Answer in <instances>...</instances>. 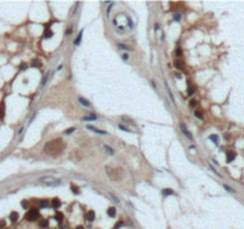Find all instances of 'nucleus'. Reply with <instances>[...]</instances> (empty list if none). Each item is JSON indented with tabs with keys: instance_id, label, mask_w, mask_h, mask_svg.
Segmentation results:
<instances>
[{
	"instance_id": "1",
	"label": "nucleus",
	"mask_w": 244,
	"mask_h": 229,
	"mask_svg": "<svg viewBox=\"0 0 244 229\" xmlns=\"http://www.w3.org/2000/svg\"><path fill=\"white\" fill-rule=\"evenodd\" d=\"M64 147H66V144L60 138H57V140L48 142L44 147V150L50 155H55V154H60V153L64 149Z\"/></svg>"
},
{
	"instance_id": "2",
	"label": "nucleus",
	"mask_w": 244,
	"mask_h": 229,
	"mask_svg": "<svg viewBox=\"0 0 244 229\" xmlns=\"http://www.w3.org/2000/svg\"><path fill=\"white\" fill-rule=\"evenodd\" d=\"M39 181H42L45 186H58L61 184V180L55 179L52 177H43L39 179Z\"/></svg>"
},
{
	"instance_id": "3",
	"label": "nucleus",
	"mask_w": 244,
	"mask_h": 229,
	"mask_svg": "<svg viewBox=\"0 0 244 229\" xmlns=\"http://www.w3.org/2000/svg\"><path fill=\"white\" fill-rule=\"evenodd\" d=\"M38 216H39V211H38V209H36V208H32V209H30L26 214H25V219H28V221H36V218H38Z\"/></svg>"
},
{
	"instance_id": "4",
	"label": "nucleus",
	"mask_w": 244,
	"mask_h": 229,
	"mask_svg": "<svg viewBox=\"0 0 244 229\" xmlns=\"http://www.w3.org/2000/svg\"><path fill=\"white\" fill-rule=\"evenodd\" d=\"M236 159V153L235 151H227L226 153V161L227 162H232Z\"/></svg>"
},
{
	"instance_id": "5",
	"label": "nucleus",
	"mask_w": 244,
	"mask_h": 229,
	"mask_svg": "<svg viewBox=\"0 0 244 229\" xmlns=\"http://www.w3.org/2000/svg\"><path fill=\"white\" fill-rule=\"evenodd\" d=\"M180 129H181V131H182V132L185 134V136H186V137H188L189 140H193V136L191 135V132H189V131H188V130L186 129V127H185L183 124H180Z\"/></svg>"
},
{
	"instance_id": "6",
	"label": "nucleus",
	"mask_w": 244,
	"mask_h": 229,
	"mask_svg": "<svg viewBox=\"0 0 244 229\" xmlns=\"http://www.w3.org/2000/svg\"><path fill=\"white\" fill-rule=\"evenodd\" d=\"M87 129H89V130H92V131H94V132H97V134H99V135H105V134H107L106 131L100 130V129H98V128H95V127H92V125H87Z\"/></svg>"
},
{
	"instance_id": "7",
	"label": "nucleus",
	"mask_w": 244,
	"mask_h": 229,
	"mask_svg": "<svg viewBox=\"0 0 244 229\" xmlns=\"http://www.w3.org/2000/svg\"><path fill=\"white\" fill-rule=\"evenodd\" d=\"M94 218H95V212H94L93 210H89V211L86 214V219H87L88 222H92V221H94Z\"/></svg>"
},
{
	"instance_id": "8",
	"label": "nucleus",
	"mask_w": 244,
	"mask_h": 229,
	"mask_svg": "<svg viewBox=\"0 0 244 229\" xmlns=\"http://www.w3.org/2000/svg\"><path fill=\"white\" fill-rule=\"evenodd\" d=\"M18 218H19V215H18V212H17V211H12V212L10 214V219H11V222H12V223L17 222V221H18Z\"/></svg>"
},
{
	"instance_id": "9",
	"label": "nucleus",
	"mask_w": 244,
	"mask_h": 229,
	"mask_svg": "<svg viewBox=\"0 0 244 229\" xmlns=\"http://www.w3.org/2000/svg\"><path fill=\"white\" fill-rule=\"evenodd\" d=\"M4 117H5V103L1 102L0 103V119L3 121Z\"/></svg>"
},
{
	"instance_id": "10",
	"label": "nucleus",
	"mask_w": 244,
	"mask_h": 229,
	"mask_svg": "<svg viewBox=\"0 0 244 229\" xmlns=\"http://www.w3.org/2000/svg\"><path fill=\"white\" fill-rule=\"evenodd\" d=\"M51 205H52L54 209H58V208L61 206V200H60L58 198H54V199L51 200Z\"/></svg>"
},
{
	"instance_id": "11",
	"label": "nucleus",
	"mask_w": 244,
	"mask_h": 229,
	"mask_svg": "<svg viewBox=\"0 0 244 229\" xmlns=\"http://www.w3.org/2000/svg\"><path fill=\"white\" fill-rule=\"evenodd\" d=\"M98 118V116L95 115V113H91L89 116H85V117H82V121H95Z\"/></svg>"
},
{
	"instance_id": "12",
	"label": "nucleus",
	"mask_w": 244,
	"mask_h": 229,
	"mask_svg": "<svg viewBox=\"0 0 244 229\" xmlns=\"http://www.w3.org/2000/svg\"><path fill=\"white\" fill-rule=\"evenodd\" d=\"M79 102H80V104H82L85 107H89V106H91L89 102H88V100H86V99H85V98H82V97H79Z\"/></svg>"
},
{
	"instance_id": "13",
	"label": "nucleus",
	"mask_w": 244,
	"mask_h": 229,
	"mask_svg": "<svg viewBox=\"0 0 244 229\" xmlns=\"http://www.w3.org/2000/svg\"><path fill=\"white\" fill-rule=\"evenodd\" d=\"M116 208L114 206H110L108 209H107V215L110 216V217H114L116 216Z\"/></svg>"
},
{
	"instance_id": "14",
	"label": "nucleus",
	"mask_w": 244,
	"mask_h": 229,
	"mask_svg": "<svg viewBox=\"0 0 244 229\" xmlns=\"http://www.w3.org/2000/svg\"><path fill=\"white\" fill-rule=\"evenodd\" d=\"M50 25V24H49ZM49 25L44 29V38H49V37H51L52 36V32L50 31V29H49Z\"/></svg>"
},
{
	"instance_id": "15",
	"label": "nucleus",
	"mask_w": 244,
	"mask_h": 229,
	"mask_svg": "<svg viewBox=\"0 0 244 229\" xmlns=\"http://www.w3.org/2000/svg\"><path fill=\"white\" fill-rule=\"evenodd\" d=\"M174 66H175V68H178V69H183V63H182L181 60H175V61H174Z\"/></svg>"
},
{
	"instance_id": "16",
	"label": "nucleus",
	"mask_w": 244,
	"mask_h": 229,
	"mask_svg": "<svg viewBox=\"0 0 244 229\" xmlns=\"http://www.w3.org/2000/svg\"><path fill=\"white\" fill-rule=\"evenodd\" d=\"M39 227L41 228H48L49 227V219H41L39 221Z\"/></svg>"
},
{
	"instance_id": "17",
	"label": "nucleus",
	"mask_w": 244,
	"mask_h": 229,
	"mask_svg": "<svg viewBox=\"0 0 244 229\" xmlns=\"http://www.w3.org/2000/svg\"><path fill=\"white\" fill-rule=\"evenodd\" d=\"M173 193H174V191L172 189H163L162 190V195L163 196H168V195H173Z\"/></svg>"
},
{
	"instance_id": "18",
	"label": "nucleus",
	"mask_w": 244,
	"mask_h": 229,
	"mask_svg": "<svg viewBox=\"0 0 244 229\" xmlns=\"http://www.w3.org/2000/svg\"><path fill=\"white\" fill-rule=\"evenodd\" d=\"M81 37H82V30H81V31L79 32V35H77L76 39L74 41V44H75V45H77V44L80 43V41H81Z\"/></svg>"
},
{
	"instance_id": "19",
	"label": "nucleus",
	"mask_w": 244,
	"mask_h": 229,
	"mask_svg": "<svg viewBox=\"0 0 244 229\" xmlns=\"http://www.w3.org/2000/svg\"><path fill=\"white\" fill-rule=\"evenodd\" d=\"M31 66L32 67H41V61L38 60V58H36V60H32V62H31Z\"/></svg>"
},
{
	"instance_id": "20",
	"label": "nucleus",
	"mask_w": 244,
	"mask_h": 229,
	"mask_svg": "<svg viewBox=\"0 0 244 229\" xmlns=\"http://www.w3.org/2000/svg\"><path fill=\"white\" fill-rule=\"evenodd\" d=\"M39 206H41V208H47V206H49V202H48L47 199H42V200L39 202Z\"/></svg>"
},
{
	"instance_id": "21",
	"label": "nucleus",
	"mask_w": 244,
	"mask_h": 229,
	"mask_svg": "<svg viewBox=\"0 0 244 229\" xmlns=\"http://www.w3.org/2000/svg\"><path fill=\"white\" fill-rule=\"evenodd\" d=\"M104 149L107 151V154H110V155H113L114 154V151H113V149L112 148H110L108 146H104Z\"/></svg>"
},
{
	"instance_id": "22",
	"label": "nucleus",
	"mask_w": 244,
	"mask_h": 229,
	"mask_svg": "<svg viewBox=\"0 0 244 229\" xmlns=\"http://www.w3.org/2000/svg\"><path fill=\"white\" fill-rule=\"evenodd\" d=\"M49 74H50V73H47V74H45V75L43 76V79H42V83H41V85H42V86H44V85H45V83L48 81V78H49Z\"/></svg>"
},
{
	"instance_id": "23",
	"label": "nucleus",
	"mask_w": 244,
	"mask_h": 229,
	"mask_svg": "<svg viewBox=\"0 0 244 229\" xmlns=\"http://www.w3.org/2000/svg\"><path fill=\"white\" fill-rule=\"evenodd\" d=\"M223 186H224V189H225L227 192H231V193H235V192H236V191H235V189L230 187V186H229V185H226V184H224Z\"/></svg>"
},
{
	"instance_id": "24",
	"label": "nucleus",
	"mask_w": 244,
	"mask_h": 229,
	"mask_svg": "<svg viewBox=\"0 0 244 229\" xmlns=\"http://www.w3.org/2000/svg\"><path fill=\"white\" fill-rule=\"evenodd\" d=\"M55 218L58 221V222H62V219H63V215L61 214V212H56V215H55Z\"/></svg>"
},
{
	"instance_id": "25",
	"label": "nucleus",
	"mask_w": 244,
	"mask_h": 229,
	"mask_svg": "<svg viewBox=\"0 0 244 229\" xmlns=\"http://www.w3.org/2000/svg\"><path fill=\"white\" fill-rule=\"evenodd\" d=\"M194 115H195V117H197V118H199V119H202V118H204V116H202V112H201V111H198V110H197V111L194 112Z\"/></svg>"
},
{
	"instance_id": "26",
	"label": "nucleus",
	"mask_w": 244,
	"mask_h": 229,
	"mask_svg": "<svg viewBox=\"0 0 244 229\" xmlns=\"http://www.w3.org/2000/svg\"><path fill=\"white\" fill-rule=\"evenodd\" d=\"M208 138H210L211 141H213L216 144H218V136H217V135H211Z\"/></svg>"
},
{
	"instance_id": "27",
	"label": "nucleus",
	"mask_w": 244,
	"mask_h": 229,
	"mask_svg": "<svg viewBox=\"0 0 244 229\" xmlns=\"http://www.w3.org/2000/svg\"><path fill=\"white\" fill-rule=\"evenodd\" d=\"M71 192H73V193H75V195H79V193H80L79 187H77V186H75V185H71Z\"/></svg>"
},
{
	"instance_id": "28",
	"label": "nucleus",
	"mask_w": 244,
	"mask_h": 229,
	"mask_svg": "<svg viewBox=\"0 0 244 229\" xmlns=\"http://www.w3.org/2000/svg\"><path fill=\"white\" fill-rule=\"evenodd\" d=\"M122 225H123V221H118V222L113 225V228H112V229H119Z\"/></svg>"
},
{
	"instance_id": "29",
	"label": "nucleus",
	"mask_w": 244,
	"mask_h": 229,
	"mask_svg": "<svg viewBox=\"0 0 244 229\" xmlns=\"http://www.w3.org/2000/svg\"><path fill=\"white\" fill-rule=\"evenodd\" d=\"M175 55H176L178 57L182 56V50H181V48H176V50H175Z\"/></svg>"
},
{
	"instance_id": "30",
	"label": "nucleus",
	"mask_w": 244,
	"mask_h": 229,
	"mask_svg": "<svg viewBox=\"0 0 244 229\" xmlns=\"http://www.w3.org/2000/svg\"><path fill=\"white\" fill-rule=\"evenodd\" d=\"M74 131H75V128H69V129L64 130V134H66V135H70V134L74 132Z\"/></svg>"
},
{
	"instance_id": "31",
	"label": "nucleus",
	"mask_w": 244,
	"mask_h": 229,
	"mask_svg": "<svg viewBox=\"0 0 244 229\" xmlns=\"http://www.w3.org/2000/svg\"><path fill=\"white\" fill-rule=\"evenodd\" d=\"M118 127H119V129H120V130H124V131H126V132H130V131H131L130 129H127V128H126V127H124L123 124H119Z\"/></svg>"
},
{
	"instance_id": "32",
	"label": "nucleus",
	"mask_w": 244,
	"mask_h": 229,
	"mask_svg": "<svg viewBox=\"0 0 244 229\" xmlns=\"http://www.w3.org/2000/svg\"><path fill=\"white\" fill-rule=\"evenodd\" d=\"M187 93H188V96L193 94V93H194V88H193L192 86H188V88H187Z\"/></svg>"
},
{
	"instance_id": "33",
	"label": "nucleus",
	"mask_w": 244,
	"mask_h": 229,
	"mask_svg": "<svg viewBox=\"0 0 244 229\" xmlns=\"http://www.w3.org/2000/svg\"><path fill=\"white\" fill-rule=\"evenodd\" d=\"M22 206H23L24 209H26V208L29 206V202H28L26 199H24V200H22Z\"/></svg>"
},
{
	"instance_id": "34",
	"label": "nucleus",
	"mask_w": 244,
	"mask_h": 229,
	"mask_svg": "<svg viewBox=\"0 0 244 229\" xmlns=\"http://www.w3.org/2000/svg\"><path fill=\"white\" fill-rule=\"evenodd\" d=\"M118 47H119V49H123V50H130V48L129 47H126V45H124V44H118Z\"/></svg>"
},
{
	"instance_id": "35",
	"label": "nucleus",
	"mask_w": 244,
	"mask_h": 229,
	"mask_svg": "<svg viewBox=\"0 0 244 229\" xmlns=\"http://www.w3.org/2000/svg\"><path fill=\"white\" fill-rule=\"evenodd\" d=\"M189 105H191L192 107H195V106H197V100H195V99H192V100L189 102Z\"/></svg>"
},
{
	"instance_id": "36",
	"label": "nucleus",
	"mask_w": 244,
	"mask_h": 229,
	"mask_svg": "<svg viewBox=\"0 0 244 229\" xmlns=\"http://www.w3.org/2000/svg\"><path fill=\"white\" fill-rule=\"evenodd\" d=\"M5 225H6V222L4 219H1V221H0V229H3Z\"/></svg>"
},
{
	"instance_id": "37",
	"label": "nucleus",
	"mask_w": 244,
	"mask_h": 229,
	"mask_svg": "<svg viewBox=\"0 0 244 229\" xmlns=\"http://www.w3.org/2000/svg\"><path fill=\"white\" fill-rule=\"evenodd\" d=\"M180 18H181V15H178V13H176V15L174 16V19H175L176 22H179V20H180Z\"/></svg>"
},
{
	"instance_id": "38",
	"label": "nucleus",
	"mask_w": 244,
	"mask_h": 229,
	"mask_svg": "<svg viewBox=\"0 0 244 229\" xmlns=\"http://www.w3.org/2000/svg\"><path fill=\"white\" fill-rule=\"evenodd\" d=\"M26 68H28V64H26V63H22V64H20V69H22V70H24V69H26Z\"/></svg>"
},
{
	"instance_id": "39",
	"label": "nucleus",
	"mask_w": 244,
	"mask_h": 229,
	"mask_svg": "<svg viewBox=\"0 0 244 229\" xmlns=\"http://www.w3.org/2000/svg\"><path fill=\"white\" fill-rule=\"evenodd\" d=\"M110 196H111V197H112V198L114 199V202H117V203H119V199H118V198H117V197H116V196H114L113 193H110Z\"/></svg>"
},
{
	"instance_id": "40",
	"label": "nucleus",
	"mask_w": 244,
	"mask_h": 229,
	"mask_svg": "<svg viewBox=\"0 0 244 229\" xmlns=\"http://www.w3.org/2000/svg\"><path fill=\"white\" fill-rule=\"evenodd\" d=\"M122 57H123V60H124V61H127V58H129V56H127V54H124V55H123Z\"/></svg>"
},
{
	"instance_id": "41",
	"label": "nucleus",
	"mask_w": 244,
	"mask_h": 229,
	"mask_svg": "<svg viewBox=\"0 0 244 229\" xmlns=\"http://www.w3.org/2000/svg\"><path fill=\"white\" fill-rule=\"evenodd\" d=\"M76 229H85V228H84L82 225H77V227H76Z\"/></svg>"
},
{
	"instance_id": "42",
	"label": "nucleus",
	"mask_w": 244,
	"mask_h": 229,
	"mask_svg": "<svg viewBox=\"0 0 244 229\" xmlns=\"http://www.w3.org/2000/svg\"><path fill=\"white\" fill-rule=\"evenodd\" d=\"M155 30H158V24H157V23L155 24Z\"/></svg>"
},
{
	"instance_id": "43",
	"label": "nucleus",
	"mask_w": 244,
	"mask_h": 229,
	"mask_svg": "<svg viewBox=\"0 0 244 229\" xmlns=\"http://www.w3.org/2000/svg\"><path fill=\"white\" fill-rule=\"evenodd\" d=\"M70 32H71V28H69V29H68V31H67V34H70Z\"/></svg>"
}]
</instances>
